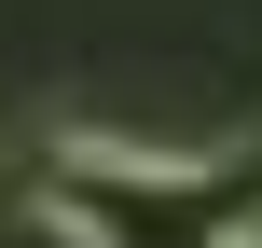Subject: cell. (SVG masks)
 Wrapping results in <instances>:
<instances>
[]
</instances>
